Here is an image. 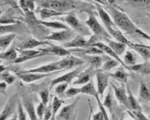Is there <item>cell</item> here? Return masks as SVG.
I'll list each match as a JSON object with an SVG mask.
<instances>
[{
    "label": "cell",
    "mask_w": 150,
    "mask_h": 120,
    "mask_svg": "<svg viewBox=\"0 0 150 120\" xmlns=\"http://www.w3.org/2000/svg\"><path fill=\"white\" fill-rule=\"evenodd\" d=\"M51 43L47 40H42L36 38H28L26 39L22 42H20L18 45H16L17 49L21 50H35V48L38 47L42 45H50Z\"/></svg>",
    "instance_id": "14"
},
{
    "label": "cell",
    "mask_w": 150,
    "mask_h": 120,
    "mask_svg": "<svg viewBox=\"0 0 150 120\" xmlns=\"http://www.w3.org/2000/svg\"><path fill=\"white\" fill-rule=\"evenodd\" d=\"M149 118H150V116H149Z\"/></svg>",
    "instance_id": "58"
},
{
    "label": "cell",
    "mask_w": 150,
    "mask_h": 120,
    "mask_svg": "<svg viewBox=\"0 0 150 120\" xmlns=\"http://www.w3.org/2000/svg\"><path fill=\"white\" fill-rule=\"evenodd\" d=\"M109 76L112 77V79L117 80L122 83L127 84L128 83V78H129V73H128L125 70V67H119L116 71L113 73H108Z\"/></svg>",
    "instance_id": "31"
},
{
    "label": "cell",
    "mask_w": 150,
    "mask_h": 120,
    "mask_svg": "<svg viewBox=\"0 0 150 120\" xmlns=\"http://www.w3.org/2000/svg\"><path fill=\"white\" fill-rule=\"evenodd\" d=\"M148 16H149V19H150V11H149V13L148 14Z\"/></svg>",
    "instance_id": "57"
},
{
    "label": "cell",
    "mask_w": 150,
    "mask_h": 120,
    "mask_svg": "<svg viewBox=\"0 0 150 120\" xmlns=\"http://www.w3.org/2000/svg\"><path fill=\"white\" fill-rule=\"evenodd\" d=\"M40 51L46 52L48 55H55L61 58H64L71 54V52L69 51V49H66L63 46H57L53 44H50L49 47L46 48H41L40 49Z\"/></svg>",
    "instance_id": "15"
},
{
    "label": "cell",
    "mask_w": 150,
    "mask_h": 120,
    "mask_svg": "<svg viewBox=\"0 0 150 120\" xmlns=\"http://www.w3.org/2000/svg\"><path fill=\"white\" fill-rule=\"evenodd\" d=\"M88 104H89V107H90V112H89V115H88V120H92V115H93V107L90 104V101L88 100Z\"/></svg>",
    "instance_id": "54"
},
{
    "label": "cell",
    "mask_w": 150,
    "mask_h": 120,
    "mask_svg": "<svg viewBox=\"0 0 150 120\" xmlns=\"http://www.w3.org/2000/svg\"><path fill=\"white\" fill-rule=\"evenodd\" d=\"M46 109V106L44 104V103H42V102H40V103L38 105L37 108L35 109V111H36V114H37V116H38V118H39L40 119L43 120V119H44V115H45Z\"/></svg>",
    "instance_id": "49"
},
{
    "label": "cell",
    "mask_w": 150,
    "mask_h": 120,
    "mask_svg": "<svg viewBox=\"0 0 150 120\" xmlns=\"http://www.w3.org/2000/svg\"><path fill=\"white\" fill-rule=\"evenodd\" d=\"M76 32L73 31L71 28L65 30H59L56 32H50L48 35L45 37L44 40H53L58 42H68L76 37Z\"/></svg>",
    "instance_id": "8"
},
{
    "label": "cell",
    "mask_w": 150,
    "mask_h": 120,
    "mask_svg": "<svg viewBox=\"0 0 150 120\" xmlns=\"http://www.w3.org/2000/svg\"><path fill=\"white\" fill-rule=\"evenodd\" d=\"M81 92L82 95L93 96L94 98H96L97 96L99 95L97 89L94 88V85H93V80H91L88 83L85 84V85H83V86L81 87Z\"/></svg>",
    "instance_id": "39"
},
{
    "label": "cell",
    "mask_w": 150,
    "mask_h": 120,
    "mask_svg": "<svg viewBox=\"0 0 150 120\" xmlns=\"http://www.w3.org/2000/svg\"><path fill=\"white\" fill-rule=\"evenodd\" d=\"M0 77H1V81L2 82H5L8 85H11L16 80L17 76L12 75L9 71H5L4 72H1Z\"/></svg>",
    "instance_id": "43"
},
{
    "label": "cell",
    "mask_w": 150,
    "mask_h": 120,
    "mask_svg": "<svg viewBox=\"0 0 150 120\" xmlns=\"http://www.w3.org/2000/svg\"><path fill=\"white\" fill-rule=\"evenodd\" d=\"M16 37V34H6V35H1L0 37V47L1 52H4L5 49L10 47L11 43L15 40Z\"/></svg>",
    "instance_id": "35"
},
{
    "label": "cell",
    "mask_w": 150,
    "mask_h": 120,
    "mask_svg": "<svg viewBox=\"0 0 150 120\" xmlns=\"http://www.w3.org/2000/svg\"><path fill=\"white\" fill-rule=\"evenodd\" d=\"M58 18L61 22L67 24L73 31L77 33V35H81L84 37L93 35L91 34L92 32L90 31L88 27L86 24H83V23H81L78 19L76 11L69 12L67 13V15L64 16L63 17H58Z\"/></svg>",
    "instance_id": "3"
},
{
    "label": "cell",
    "mask_w": 150,
    "mask_h": 120,
    "mask_svg": "<svg viewBox=\"0 0 150 120\" xmlns=\"http://www.w3.org/2000/svg\"><path fill=\"white\" fill-rule=\"evenodd\" d=\"M129 47L131 50L135 51L137 52L139 55L142 57V59L145 61H149L150 59V46H145V45H141V44H135V43H130Z\"/></svg>",
    "instance_id": "24"
},
{
    "label": "cell",
    "mask_w": 150,
    "mask_h": 120,
    "mask_svg": "<svg viewBox=\"0 0 150 120\" xmlns=\"http://www.w3.org/2000/svg\"><path fill=\"white\" fill-rule=\"evenodd\" d=\"M127 69L130 71L137 72L139 74L150 76V62L145 61L142 64H137L132 66H128Z\"/></svg>",
    "instance_id": "30"
},
{
    "label": "cell",
    "mask_w": 150,
    "mask_h": 120,
    "mask_svg": "<svg viewBox=\"0 0 150 120\" xmlns=\"http://www.w3.org/2000/svg\"><path fill=\"white\" fill-rule=\"evenodd\" d=\"M40 8H49L63 13L80 11L95 13V5L81 0H35Z\"/></svg>",
    "instance_id": "1"
},
{
    "label": "cell",
    "mask_w": 150,
    "mask_h": 120,
    "mask_svg": "<svg viewBox=\"0 0 150 120\" xmlns=\"http://www.w3.org/2000/svg\"><path fill=\"white\" fill-rule=\"evenodd\" d=\"M35 13H37L39 15L40 20L42 21H46V19H49L51 17H58V16H64L65 15H67V13H63V12H59L52 10V9H49V8H38L37 10H35Z\"/></svg>",
    "instance_id": "21"
},
{
    "label": "cell",
    "mask_w": 150,
    "mask_h": 120,
    "mask_svg": "<svg viewBox=\"0 0 150 120\" xmlns=\"http://www.w3.org/2000/svg\"><path fill=\"white\" fill-rule=\"evenodd\" d=\"M92 120H105L103 113L100 111L97 112L96 113H94L93 115H92Z\"/></svg>",
    "instance_id": "52"
},
{
    "label": "cell",
    "mask_w": 150,
    "mask_h": 120,
    "mask_svg": "<svg viewBox=\"0 0 150 120\" xmlns=\"http://www.w3.org/2000/svg\"><path fill=\"white\" fill-rule=\"evenodd\" d=\"M97 81V91L99 95L101 97L104 95L105 89L109 86V74L105 73L101 70H98L95 75Z\"/></svg>",
    "instance_id": "13"
},
{
    "label": "cell",
    "mask_w": 150,
    "mask_h": 120,
    "mask_svg": "<svg viewBox=\"0 0 150 120\" xmlns=\"http://www.w3.org/2000/svg\"><path fill=\"white\" fill-rule=\"evenodd\" d=\"M19 93H15L12 95L7 103L5 104L4 109L1 112L0 120H8L17 112L18 101H19Z\"/></svg>",
    "instance_id": "6"
},
{
    "label": "cell",
    "mask_w": 150,
    "mask_h": 120,
    "mask_svg": "<svg viewBox=\"0 0 150 120\" xmlns=\"http://www.w3.org/2000/svg\"><path fill=\"white\" fill-rule=\"evenodd\" d=\"M35 0H19L18 7L24 13L25 12L33 11H35Z\"/></svg>",
    "instance_id": "38"
},
{
    "label": "cell",
    "mask_w": 150,
    "mask_h": 120,
    "mask_svg": "<svg viewBox=\"0 0 150 120\" xmlns=\"http://www.w3.org/2000/svg\"><path fill=\"white\" fill-rule=\"evenodd\" d=\"M0 58L2 60L8 61L9 63L11 64L15 60L18 58V50L16 48V45H13L12 47L7 49L4 52H1L0 53Z\"/></svg>",
    "instance_id": "28"
},
{
    "label": "cell",
    "mask_w": 150,
    "mask_h": 120,
    "mask_svg": "<svg viewBox=\"0 0 150 120\" xmlns=\"http://www.w3.org/2000/svg\"><path fill=\"white\" fill-rule=\"evenodd\" d=\"M52 116V102L50 101L49 105L46 107V112H45V115H44V119L43 120H51Z\"/></svg>",
    "instance_id": "50"
},
{
    "label": "cell",
    "mask_w": 150,
    "mask_h": 120,
    "mask_svg": "<svg viewBox=\"0 0 150 120\" xmlns=\"http://www.w3.org/2000/svg\"><path fill=\"white\" fill-rule=\"evenodd\" d=\"M64 103V100L58 98L57 95L52 96V116L51 120H56V117Z\"/></svg>",
    "instance_id": "40"
},
{
    "label": "cell",
    "mask_w": 150,
    "mask_h": 120,
    "mask_svg": "<svg viewBox=\"0 0 150 120\" xmlns=\"http://www.w3.org/2000/svg\"><path fill=\"white\" fill-rule=\"evenodd\" d=\"M119 64H121L117 60L114 59H112V58H111V57H107L105 60L104 61V63H103V64H102V67H101V71H106V72H109L111 71L112 69H114L116 68L117 65H119Z\"/></svg>",
    "instance_id": "41"
},
{
    "label": "cell",
    "mask_w": 150,
    "mask_h": 120,
    "mask_svg": "<svg viewBox=\"0 0 150 120\" xmlns=\"http://www.w3.org/2000/svg\"><path fill=\"white\" fill-rule=\"evenodd\" d=\"M79 94H81V88L71 87L67 89V91L65 93V98H73L75 96L78 95Z\"/></svg>",
    "instance_id": "47"
},
{
    "label": "cell",
    "mask_w": 150,
    "mask_h": 120,
    "mask_svg": "<svg viewBox=\"0 0 150 120\" xmlns=\"http://www.w3.org/2000/svg\"><path fill=\"white\" fill-rule=\"evenodd\" d=\"M79 100L78 97L72 103L62 108L56 117V120H76V109Z\"/></svg>",
    "instance_id": "7"
},
{
    "label": "cell",
    "mask_w": 150,
    "mask_h": 120,
    "mask_svg": "<svg viewBox=\"0 0 150 120\" xmlns=\"http://www.w3.org/2000/svg\"><path fill=\"white\" fill-rule=\"evenodd\" d=\"M68 87H69V83H62L58 84L55 88L56 95L58 96V98L64 100L65 98V93L68 89Z\"/></svg>",
    "instance_id": "44"
},
{
    "label": "cell",
    "mask_w": 150,
    "mask_h": 120,
    "mask_svg": "<svg viewBox=\"0 0 150 120\" xmlns=\"http://www.w3.org/2000/svg\"><path fill=\"white\" fill-rule=\"evenodd\" d=\"M8 120H18V114H17V112L14 115V116H12L11 119H9Z\"/></svg>",
    "instance_id": "56"
},
{
    "label": "cell",
    "mask_w": 150,
    "mask_h": 120,
    "mask_svg": "<svg viewBox=\"0 0 150 120\" xmlns=\"http://www.w3.org/2000/svg\"><path fill=\"white\" fill-rule=\"evenodd\" d=\"M106 30L108 31L109 35H111L112 38H114V39H115V40L120 42V43H123V44L126 45L128 47L130 45L131 41H129V40H128L127 38H126V36L123 34V32H122L118 28H117V27L110 28H107Z\"/></svg>",
    "instance_id": "26"
},
{
    "label": "cell",
    "mask_w": 150,
    "mask_h": 120,
    "mask_svg": "<svg viewBox=\"0 0 150 120\" xmlns=\"http://www.w3.org/2000/svg\"><path fill=\"white\" fill-rule=\"evenodd\" d=\"M129 6L139 10H150V0H124Z\"/></svg>",
    "instance_id": "33"
},
{
    "label": "cell",
    "mask_w": 150,
    "mask_h": 120,
    "mask_svg": "<svg viewBox=\"0 0 150 120\" xmlns=\"http://www.w3.org/2000/svg\"><path fill=\"white\" fill-rule=\"evenodd\" d=\"M17 114H18V120H27L28 112H25V110H24V106H23L22 99H19V101H18Z\"/></svg>",
    "instance_id": "46"
},
{
    "label": "cell",
    "mask_w": 150,
    "mask_h": 120,
    "mask_svg": "<svg viewBox=\"0 0 150 120\" xmlns=\"http://www.w3.org/2000/svg\"><path fill=\"white\" fill-rule=\"evenodd\" d=\"M52 74V73H51ZM51 74H41V73H30V72H27L26 71H19V73H16V76H17V77L19 79H21L23 82L26 83H31L36 81H39L40 79H43L46 76H50Z\"/></svg>",
    "instance_id": "16"
},
{
    "label": "cell",
    "mask_w": 150,
    "mask_h": 120,
    "mask_svg": "<svg viewBox=\"0 0 150 120\" xmlns=\"http://www.w3.org/2000/svg\"><path fill=\"white\" fill-rule=\"evenodd\" d=\"M95 8H96V11L98 13L99 16L100 17L102 23L105 25V28H114L117 27L112 20V18L111 17L110 14L105 10L104 8L101 6V4H98V3H94Z\"/></svg>",
    "instance_id": "19"
},
{
    "label": "cell",
    "mask_w": 150,
    "mask_h": 120,
    "mask_svg": "<svg viewBox=\"0 0 150 120\" xmlns=\"http://www.w3.org/2000/svg\"><path fill=\"white\" fill-rule=\"evenodd\" d=\"M81 72V66L74 69V71H72L65 73L60 76H58L57 78H54L52 82H51V87L50 88H52L54 86H57L58 84L62 83H72L74 79H76L77 77V76Z\"/></svg>",
    "instance_id": "12"
},
{
    "label": "cell",
    "mask_w": 150,
    "mask_h": 120,
    "mask_svg": "<svg viewBox=\"0 0 150 120\" xmlns=\"http://www.w3.org/2000/svg\"><path fill=\"white\" fill-rule=\"evenodd\" d=\"M93 47H98L99 49H100L105 55H107V56H109V57H111V58H112L114 59L117 60L123 65V67L126 68V66H125V63L122 60V59H120V57H118L115 52L112 51V49L107 44H105L104 42L100 41V42H96L95 44H93Z\"/></svg>",
    "instance_id": "23"
},
{
    "label": "cell",
    "mask_w": 150,
    "mask_h": 120,
    "mask_svg": "<svg viewBox=\"0 0 150 120\" xmlns=\"http://www.w3.org/2000/svg\"><path fill=\"white\" fill-rule=\"evenodd\" d=\"M7 85L5 82H2L0 84V90H1V94L2 95H6V88H7Z\"/></svg>",
    "instance_id": "53"
},
{
    "label": "cell",
    "mask_w": 150,
    "mask_h": 120,
    "mask_svg": "<svg viewBox=\"0 0 150 120\" xmlns=\"http://www.w3.org/2000/svg\"><path fill=\"white\" fill-rule=\"evenodd\" d=\"M106 8H107V12L110 14L117 28H118L121 31L125 33L127 35H138L137 33L138 28L130 20V18L128 16L126 13L121 11L120 10L110 4L109 6L106 5Z\"/></svg>",
    "instance_id": "2"
},
{
    "label": "cell",
    "mask_w": 150,
    "mask_h": 120,
    "mask_svg": "<svg viewBox=\"0 0 150 120\" xmlns=\"http://www.w3.org/2000/svg\"><path fill=\"white\" fill-rule=\"evenodd\" d=\"M137 35L139 36H141V37H142L143 39H145V40H149L150 42V35H148L147 33H145L144 31H142V29H140V28H137Z\"/></svg>",
    "instance_id": "51"
},
{
    "label": "cell",
    "mask_w": 150,
    "mask_h": 120,
    "mask_svg": "<svg viewBox=\"0 0 150 120\" xmlns=\"http://www.w3.org/2000/svg\"><path fill=\"white\" fill-rule=\"evenodd\" d=\"M114 92H112L111 89H109V92L107 93V95L105 98L103 105L106 109H108L109 113L112 115V118L114 119V113H115V108H116V100L114 96H113Z\"/></svg>",
    "instance_id": "27"
},
{
    "label": "cell",
    "mask_w": 150,
    "mask_h": 120,
    "mask_svg": "<svg viewBox=\"0 0 150 120\" xmlns=\"http://www.w3.org/2000/svg\"><path fill=\"white\" fill-rule=\"evenodd\" d=\"M79 54V58H81L87 62L90 67L93 68L94 70H100L102 67V64L104 63L105 59L108 57L107 55H88L83 53H77Z\"/></svg>",
    "instance_id": "11"
},
{
    "label": "cell",
    "mask_w": 150,
    "mask_h": 120,
    "mask_svg": "<svg viewBox=\"0 0 150 120\" xmlns=\"http://www.w3.org/2000/svg\"><path fill=\"white\" fill-rule=\"evenodd\" d=\"M20 95L23 101L24 108L26 109V112H28V115L29 117L30 120H41L40 119L36 114L35 107H34V102H33V97L31 93L26 89L24 87H21L20 88Z\"/></svg>",
    "instance_id": "5"
},
{
    "label": "cell",
    "mask_w": 150,
    "mask_h": 120,
    "mask_svg": "<svg viewBox=\"0 0 150 120\" xmlns=\"http://www.w3.org/2000/svg\"><path fill=\"white\" fill-rule=\"evenodd\" d=\"M98 70H94L92 67H88V69L84 70L83 71H81L77 77L76 78V81H74L72 84L73 85H85V84L88 83L91 80L93 76L96 75V72Z\"/></svg>",
    "instance_id": "17"
},
{
    "label": "cell",
    "mask_w": 150,
    "mask_h": 120,
    "mask_svg": "<svg viewBox=\"0 0 150 120\" xmlns=\"http://www.w3.org/2000/svg\"><path fill=\"white\" fill-rule=\"evenodd\" d=\"M1 35L6 34H17L20 31L25 30L23 28V24L20 22L16 24H9V25H1L0 26Z\"/></svg>",
    "instance_id": "29"
},
{
    "label": "cell",
    "mask_w": 150,
    "mask_h": 120,
    "mask_svg": "<svg viewBox=\"0 0 150 120\" xmlns=\"http://www.w3.org/2000/svg\"><path fill=\"white\" fill-rule=\"evenodd\" d=\"M38 94L41 99V102L44 103L46 106L50 102V91H49V89L46 88H42V89L38 91Z\"/></svg>",
    "instance_id": "45"
},
{
    "label": "cell",
    "mask_w": 150,
    "mask_h": 120,
    "mask_svg": "<svg viewBox=\"0 0 150 120\" xmlns=\"http://www.w3.org/2000/svg\"><path fill=\"white\" fill-rule=\"evenodd\" d=\"M17 50L19 52V57L14 62H12V64H22V63H24V62L28 61V60L48 55L47 53L44 52H41L40 50H21V49H17Z\"/></svg>",
    "instance_id": "10"
},
{
    "label": "cell",
    "mask_w": 150,
    "mask_h": 120,
    "mask_svg": "<svg viewBox=\"0 0 150 120\" xmlns=\"http://www.w3.org/2000/svg\"><path fill=\"white\" fill-rule=\"evenodd\" d=\"M103 41H105L110 47L112 49V51L118 57H120L121 55H123L126 52V47L127 46L123 44V43H120L117 40H112L110 38H105L103 40Z\"/></svg>",
    "instance_id": "25"
},
{
    "label": "cell",
    "mask_w": 150,
    "mask_h": 120,
    "mask_svg": "<svg viewBox=\"0 0 150 120\" xmlns=\"http://www.w3.org/2000/svg\"><path fill=\"white\" fill-rule=\"evenodd\" d=\"M127 90H128V107L130 111H138L142 112V108L140 107V104L137 101V100L136 99V97L134 96L133 93L131 92L129 87L127 85Z\"/></svg>",
    "instance_id": "34"
},
{
    "label": "cell",
    "mask_w": 150,
    "mask_h": 120,
    "mask_svg": "<svg viewBox=\"0 0 150 120\" xmlns=\"http://www.w3.org/2000/svg\"><path fill=\"white\" fill-rule=\"evenodd\" d=\"M94 3H98V4H101V5H106V4L104 3L102 0H93Z\"/></svg>",
    "instance_id": "55"
},
{
    "label": "cell",
    "mask_w": 150,
    "mask_h": 120,
    "mask_svg": "<svg viewBox=\"0 0 150 120\" xmlns=\"http://www.w3.org/2000/svg\"><path fill=\"white\" fill-rule=\"evenodd\" d=\"M63 47L66 49H76V48H87L89 47L88 40L85 39L84 36L76 35V36L68 42L63 43Z\"/></svg>",
    "instance_id": "18"
},
{
    "label": "cell",
    "mask_w": 150,
    "mask_h": 120,
    "mask_svg": "<svg viewBox=\"0 0 150 120\" xmlns=\"http://www.w3.org/2000/svg\"><path fill=\"white\" fill-rule=\"evenodd\" d=\"M123 61H124V63L126 66V69H127L128 66H132V65L137 64V57L136 56L135 52L132 50H128L125 52V53L124 55Z\"/></svg>",
    "instance_id": "37"
},
{
    "label": "cell",
    "mask_w": 150,
    "mask_h": 120,
    "mask_svg": "<svg viewBox=\"0 0 150 120\" xmlns=\"http://www.w3.org/2000/svg\"><path fill=\"white\" fill-rule=\"evenodd\" d=\"M27 72H30V73H41V74H51L52 72L55 71H64L60 69L59 64H58V61L57 62H53V63H50V64H46L44 65L39 66L35 69H31V70H28L26 71Z\"/></svg>",
    "instance_id": "20"
},
{
    "label": "cell",
    "mask_w": 150,
    "mask_h": 120,
    "mask_svg": "<svg viewBox=\"0 0 150 120\" xmlns=\"http://www.w3.org/2000/svg\"><path fill=\"white\" fill-rule=\"evenodd\" d=\"M14 11L11 12V10H8V11L4 14L1 15L0 23L1 25H9V24H16L20 23L19 20H17L16 17L12 16Z\"/></svg>",
    "instance_id": "36"
},
{
    "label": "cell",
    "mask_w": 150,
    "mask_h": 120,
    "mask_svg": "<svg viewBox=\"0 0 150 120\" xmlns=\"http://www.w3.org/2000/svg\"><path fill=\"white\" fill-rule=\"evenodd\" d=\"M111 85H112V88L113 89L116 100L119 102L120 105H122L125 107H128V95L125 87L124 86L117 87L113 83H112Z\"/></svg>",
    "instance_id": "22"
},
{
    "label": "cell",
    "mask_w": 150,
    "mask_h": 120,
    "mask_svg": "<svg viewBox=\"0 0 150 120\" xmlns=\"http://www.w3.org/2000/svg\"><path fill=\"white\" fill-rule=\"evenodd\" d=\"M139 97L145 101H150V88L143 82L140 83Z\"/></svg>",
    "instance_id": "42"
},
{
    "label": "cell",
    "mask_w": 150,
    "mask_h": 120,
    "mask_svg": "<svg viewBox=\"0 0 150 120\" xmlns=\"http://www.w3.org/2000/svg\"><path fill=\"white\" fill-rule=\"evenodd\" d=\"M128 112L129 113V115L133 118L134 120H150L148 119L143 113L142 112H138V111H128Z\"/></svg>",
    "instance_id": "48"
},
{
    "label": "cell",
    "mask_w": 150,
    "mask_h": 120,
    "mask_svg": "<svg viewBox=\"0 0 150 120\" xmlns=\"http://www.w3.org/2000/svg\"><path fill=\"white\" fill-rule=\"evenodd\" d=\"M40 23L43 25L44 27L51 28V29H55V30H65V29H69V26L64 23L61 22V21H51V22H47V21H42L40 20Z\"/></svg>",
    "instance_id": "32"
},
{
    "label": "cell",
    "mask_w": 150,
    "mask_h": 120,
    "mask_svg": "<svg viewBox=\"0 0 150 120\" xmlns=\"http://www.w3.org/2000/svg\"><path fill=\"white\" fill-rule=\"evenodd\" d=\"M84 64H85V61L82 59L77 57V56L71 55V54L63 58L62 59L58 61L59 67L62 71H68V70H71V69H76L80 66H82Z\"/></svg>",
    "instance_id": "9"
},
{
    "label": "cell",
    "mask_w": 150,
    "mask_h": 120,
    "mask_svg": "<svg viewBox=\"0 0 150 120\" xmlns=\"http://www.w3.org/2000/svg\"><path fill=\"white\" fill-rule=\"evenodd\" d=\"M85 24L88 27L90 31L93 33V35L96 36L100 41L103 40L105 38L112 39L111 35H109L108 31L102 25L99 23L95 16V13H88V19L85 21Z\"/></svg>",
    "instance_id": "4"
}]
</instances>
